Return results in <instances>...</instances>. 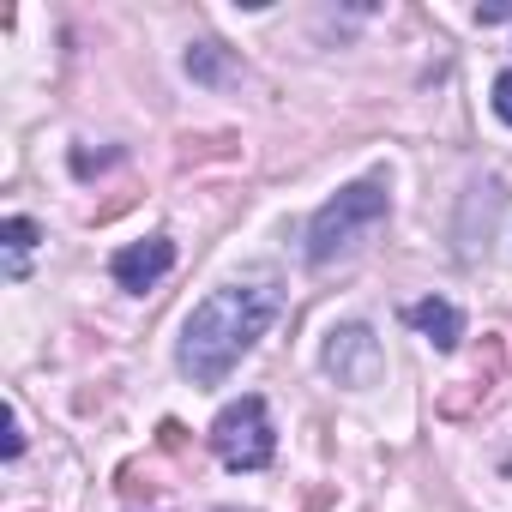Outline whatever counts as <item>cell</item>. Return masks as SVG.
Listing matches in <instances>:
<instances>
[{"label":"cell","mask_w":512,"mask_h":512,"mask_svg":"<svg viewBox=\"0 0 512 512\" xmlns=\"http://www.w3.org/2000/svg\"><path fill=\"white\" fill-rule=\"evenodd\" d=\"M278 320V284L272 278H235L223 290H211L187 320H181V344H175V368L193 386H223L235 374L241 356H253Z\"/></svg>","instance_id":"cell-1"},{"label":"cell","mask_w":512,"mask_h":512,"mask_svg":"<svg viewBox=\"0 0 512 512\" xmlns=\"http://www.w3.org/2000/svg\"><path fill=\"white\" fill-rule=\"evenodd\" d=\"M392 217V193H386V181H350V187H338L314 217H308V266H338V260H350V253L380 229Z\"/></svg>","instance_id":"cell-2"},{"label":"cell","mask_w":512,"mask_h":512,"mask_svg":"<svg viewBox=\"0 0 512 512\" xmlns=\"http://www.w3.org/2000/svg\"><path fill=\"white\" fill-rule=\"evenodd\" d=\"M211 452L229 464V470H266L278 458V428H272V410L260 392H247L235 404L217 410L211 422Z\"/></svg>","instance_id":"cell-3"},{"label":"cell","mask_w":512,"mask_h":512,"mask_svg":"<svg viewBox=\"0 0 512 512\" xmlns=\"http://www.w3.org/2000/svg\"><path fill=\"white\" fill-rule=\"evenodd\" d=\"M320 368H326L338 386L362 392V386H374V380L386 374V350H380V338H374L368 320H344V326L326 332V344H320Z\"/></svg>","instance_id":"cell-4"},{"label":"cell","mask_w":512,"mask_h":512,"mask_svg":"<svg viewBox=\"0 0 512 512\" xmlns=\"http://www.w3.org/2000/svg\"><path fill=\"white\" fill-rule=\"evenodd\" d=\"M169 272H175V241H169V235L127 241V247L115 253V260H109V278H115L127 296H145V290H157Z\"/></svg>","instance_id":"cell-5"},{"label":"cell","mask_w":512,"mask_h":512,"mask_svg":"<svg viewBox=\"0 0 512 512\" xmlns=\"http://www.w3.org/2000/svg\"><path fill=\"white\" fill-rule=\"evenodd\" d=\"M404 320H410L434 350H458V338H464V314H458L446 296H422V302H410Z\"/></svg>","instance_id":"cell-6"},{"label":"cell","mask_w":512,"mask_h":512,"mask_svg":"<svg viewBox=\"0 0 512 512\" xmlns=\"http://www.w3.org/2000/svg\"><path fill=\"white\" fill-rule=\"evenodd\" d=\"M37 241H43V229H37L31 217H7V223H0V247H7V278H13V284L25 278Z\"/></svg>","instance_id":"cell-7"},{"label":"cell","mask_w":512,"mask_h":512,"mask_svg":"<svg viewBox=\"0 0 512 512\" xmlns=\"http://www.w3.org/2000/svg\"><path fill=\"white\" fill-rule=\"evenodd\" d=\"M181 67H187V79H199V85H223L235 67H229V55L217 49V43H193L187 55H181Z\"/></svg>","instance_id":"cell-8"},{"label":"cell","mask_w":512,"mask_h":512,"mask_svg":"<svg viewBox=\"0 0 512 512\" xmlns=\"http://www.w3.org/2000/svg\"><path fill=\"white\" fill-rule=\"evenodd\" d=\"M25 452V416H19V404H7V458H19Z\"/></svg>","instance_id":"cell-9"},{"label":"cell","mask_w":512,"mask_h":512,"mask_svg":"<svg viewBox=\"0 0 512 512\" xmlns=\"http://www.w3.org/2000/svg\"><path fill=\"white\" fill-rule=\"evenodd\" d=\"M494 115H500V121L512 127V67H506V73L494 79Z\"/></svg>","instance_id":"cell-10"}]
</instances>
